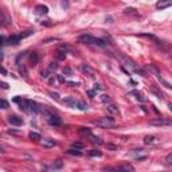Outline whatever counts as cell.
I'll list each match as a JSON object with an SVG mask.
<instances>
[{"label": "cell", "mask_w": 172, "mask_h": 172, "mask_svg": "<svg viewBox=\"0 0 172 172\" xmlns=\"http://www.w3.org/2000/svg\"><path fill=\"white\" fill-rule=\"evenodd\" d=\"M79 42L84 43V45H94V46H100V47L106 46V42H105L104 39L96 38V36H91V35H82V36H79Z\"/></svg>", "instance_id": "cell-1"}, {"label": "cell", "mask_w": 172, "mask_h": 172, "mask_svg": "<svg viewBox=\"0 0 172 172\" xmlns=\"http://www.w3.org/2000/svg\"><path fill=\"white\" fill-rule=\"evenodd\" d=\"M104 172H134V168L131 164H122L117 167H105L102 168Z\"/></svg>", "instance_id": "cell-2"}, {"label": "cell", "mask_w": 172, "mask_h": 172, "mask_svg": "<svg viewBox=\"0 0 172 172\" xmlns=\"http://www.w3.org/2000/svg\"><path fill=\"white\" fill-rule=\"evenodd\" d=\"M94 124H96L97 127H101V128H105V129L116 127V121H114V118H112V117H102V118L97 120Z\"/></svg>", "instance_id": "cell-3"}, {"label": "cell", "mask_w": 172, "mask_h": 172, "mask_svg": "<svg viewBox=\"0 0 172 172\" xmlns=\"http://www.w3.org/2000/svg\"><path fill=\"white\" fill-rule=\"evenodd\" d=\"M32 34V31H26V34H18V35H11L10 38H8V42L11 43V45H18L19 41L23 38H26V36L31 35Z\"/></svg>", "instance_id": "cell-4"}, {"label": "cell", "mask_w": 172, "mask_h": 172, "mask_svg": "<svg viewBox=\"0 0 172 172\" xmlns=\"http://www.w3.org/2000/svg\"><path fill=\"white\" fill-rule=\"evenodd\" d=\"M133 155H134V157H136L137 160H144V159H147V157H148V151H145V149H136L133 152Z\"/></svg>", "instance_id": "cell-5"}, {"label": "cell", "mask_w": 172, "mask_h": 172, "mask_svg": "<svg viewBox=\"0 0 172 172\" xmlns=\"http://www.w3.org/2000/svg\"><path fill=\"white\" fill-rule=\"evenodd\" d=\"M48 124L53 125V127H59V125L62 124V120L59 118L58 116H54V114H51V116H48Z\"/></svg>", "instance_id": "cell-6"}, {"label": "cell", "mask_w": 172, "mask_h": 172, "mask_svg": "<svg viewBox=\"0 0 172 172\" xmlns=\"http://www.w3.org/2000/svg\"><path fill=\"white\" fill-rule=\"evenodd\" d=\"M8 122H10L11 125H15V127H19V125L23 124V120L19 118L18 116H10L8 117Z\"/></svg>", "instance_id": "cell-7"}, {"label": "cell", "mask_w": 172, "mask_h": 172, "mask_svg": "<svg viewBox=\"0 0 172 172\" xmlns=\"http://www.w3.org/2000/svg\"><path fill=\"white\" fill-rule=\"evenodd\" d=\"M27 108H30V110L32 112V113H38V112H41L39 105L36 104L35 101H30V100H27Z\"/></svg>", "instance_id": "cell-8"}, {"label": "cell", "mask_w": 172, "mask_h": 172, "mask_svg": "<svg viewBox=\"0 0 172 172\" xmlns=\"http://www.w3.org/2000/svg\"><path fill=\"white\" fill-rule=\"evenodd\" d=\"M79 70H81L82 73H85V74H89V77H91V78L94 77V71L91 70L88 65H81V66H79Z\"/></svg>", "instance_id": "cell-9"}, {"label": "cell", "mask_w": 172, "mask_h": 172, "mask_svg": "<svg viewBox=\"0 0 172 172\" xmlns=\"http://www.w3.org/2000/svg\"><path fill=\"white\" fill-rule=\"evenodd\" d=\"M144 143L147 145H149V144H157V143H159V140H157V137H155V136H145L144 137Z\"/></svg>", "instance_id": "cell-10"}, {"label": "cell", "mask_w": 172, "mask_h": 172, "mask_svg": "<svg viewBox=\"0 0 172 172\" xmlns=\"http://www.w3.org/2000/svg\"><path fill=\"white\" fill-rule=\"evenodd\" d=\"M172 5V2L171 0H167V2H159L156 4V8L157 10H163V8H168Z\"/></svg>", "instance_id": "cell-11"}, {"label": "cell", "mask_w": 172, "mask_h": 172, "mask_svg": "<svg viewBox=\"0 0 172 172\" xmlns=\"http://www.w3.org/2000/svg\"><path fill=\"white\" fill-rule=\"evenodd\" d=\"M75 108L79 109V110H82V112H85V110H88V109H89V105L86 104V102H84V101H77L75 102Z\"/></svg>", "instance_id": "cell-12"}, {"label": "cell", "mask_w": 172, "mask_h": 172, "mask_svg": "<svg viewBox=\"0 0 172 172\" xmlns=\"http://www.w3.org/2000/svg\"><path fill=\"white\" fill-rule=\"evenodd\" d=\"M75 102H77V100L74 98V97H67V98L63 100V104L69 105V106H71V108H75Z\"/></svg>", "instance_id": "cell-13"}, {"label": "cell", "mask_w": 172, "mask_h": 172, "mask_svg": "<svg viewBox=\"0 0 172 172\" xmlns=\"http://www.w3.org/2000/svg\"><path fill=\"white\" fill-rule=\"evenodd\" d=\"M152 125H170L171 122L168 121V120H163V118H159V120H153V121H151Z\"/></svg>", "instance_id": "cell-14"}, {"label": "cell", "mask_w": 172, "mask_h": 172, "mask_svg": "<svg viewBox=\"0 0 172 172\" xmlns=\"http://www.w3.org/2000/svg\"><path fill=\"white\" fill-rule=\"evenodd\" d=\"M36 12L38 14H47L48 12V8L46 7V5H43V4H39V5H36Z\"/></svg>", "instance_id": "cell-15"}, {"label": "cell", "mask_w": 172, "mask_h": 172, "mask_svg": "<svg viewBox=\"0 0 172 172\" xmlns=\"http://www.w3.org/2000/svg\"><path fill=\"white\" fill-rule=\"evenodd\" d=\"M62 167H63V161H62V160H55V161L53 163V165H51L53 170H61Z\"/></svg>", "instance_id": "cell-16"}, {"label": "cell", "mask_w": 172, "mask_h": 172, "mask_svg": "<svg viewBox=\"0 0 172 172\" xmlns=\"http://www.w3.org/2000/svg\"><path fill=\"white\" fill-rule=\"evenodd\" d=\"M57 143L54 141V140H51V139H48V140H43V147H46V148H51V147H54Z\"/></svg>", "instance_id": "cell-17"}, {"label": "cell", "mask_w": 172, "mask_h": 172, "mask_svg": "<svg viewBox=\"0 0 172 172\" xmlns=\"http://www.w3.org/2000/svg\"><path fill=\"white\" fill-rule=\"evenodd\" d=\"M89 137H90V141L93 143V144H97V145L102 144V140L100 139V137H96V136H93V134H89Z\"/></svg>", "instance_id": "cell-18"}, {"label": "cell", "mask_w": 172, "mask_h": 172, "mask_svg": "<svg viewBox=\"0 0 172 172\" xmlns=\"http://www.w3.org/2000/svg\"><path fill=\"white\" fill-rule=\"evenodd\" d=\"M28 136H30L31 140H35V141H39V140H41V134L36 133V132H31Z\"/></svg>", "instance_id": "cell-19"}, {"label": "cell", "mask_w": 172, "mask_h": 172, "mask_svg": "<svg viewBox=\"0 0 172 172\" xmlns=\"http://www.w3.org/2000/svg\"><path fill=\"white\" fill-rule=\"evenodd\" d=\"M131 94H132V96H136V98H137V100H140V101H145V98L143 97V94H141V93H139V91L133 90V91H131Z\"/></svg>", "instance_id": "cell-20"}, {"label": "cell", "mask_w": 172, "mask_h": 172, "mask_svg": "<svg viewBox=\"0 0 172 172\" xmlns=\"http://www.w3.org/2000/svg\"><path fill=\"white\" fill-rule=\"evenodd\" d=\"M100 98H101V101H102V102H105V104H112L110 97L106 96V94H102V96L100 97Z\"/></svg>", "instance_id": "cell-21"}, {"label": "cell", "mask_w": 172, "mask_h": 172, "mask_svg": "<svg viewBox=\"0 0 172 172\" xmlns=\"http://www.w3.org/2000/svg\"><path fill=\"white\" fill-rule=\"evenodd\" d=\"M108 110L110 112V113H114V114L118 113V109H117L116 105H113V104H109V105H108Z\"/></svg>", "instance_id": "cell-22"}, {"label": "cell", "mask_w": 172, "mask_h": 172, "mask_svg": "<svg viewBox=\"0 0 172 172\" xmlns=\"http://www.w3.org/2000/svg\"><path fill=\"white\" fill-rule=\"evenodd\" d=\"M38 62H39V57H38V54L32 53V55H31V63H32V65H36Z\"/></svg>", "instance_id": "cell-23"}, {"label": "cell", "mask_w": 172, "mask_h": 172, "mask_svg": "<svg viewBox=\"0 0 172 172\" xmlns=\"http://www.w3.org/2000/svg\"><path fill=\"white\" fill-rule=\"evenodd\" d=\"M19 71H20V74H22V75L23 77H24V78H27V77H28V73H27V69H26L24 67V66H20V67H19Z\"/></svg>", "instance_id": "cell-24"}, {"label": "cell", "mask_w": 172, "mask_h": 172, "mask_svg": "<svg viewBox=\"0 0 172 172\" xmlns=\"http://www.w3.org/2000/svg\"><path fill=\"white\" fill-rule=\"evenodd\" d=\"M67 153L69 155H74V156H81V151H78V149H69Z\"/></svg>", "instance_id": "cell-25"}, {"label": "cell", "mask_w": 172, "mask_h": 172, "mask_svg": "<svg viewBox=\"0 0 172 172\" xmlns=\"http://www.w3.org/2000/svg\"><path fill=\"white\" fill-rule=\"evenodd\" d=\"M57 69H58V63H57V62H51L50 66H48V70L50 71H55Z\"/></svg>", "instance_id": "cell-26"}, {"label": "cell", "mask_w": 172, "mask_h": 172, "mask_svg": "<svg viewBox=\"0 0 172 172\" xmlns=\"http://www.w3.org/2000/svg\"><path fill=\"white\" fill-rule=\"evenodd\" d=\"M57 58H58L59 61H63V59L66 58V53H62V51H58V53H57Z\"/></svg>", "instance_id": "cell-27"}, {"label": "cell", "mask_w": 172, "mask_h": 172, "mask_svg": "<svg viewBox=\"0 0 172 172\" xmlns=\"http://www.w3.org/2000/svg\"><path fill=\"white\" fill-rule=\"evenodd\" d=\"M165 164L167 165H171L172 164V153H168L167 157H165Z\"/></svg>", "instance_id": "cell-28"}, {"label": "cell", "mask_w": 172, "mask_h": 172, "mask_svg": "<svg viewBox=\"0 0 172 172\" xmlns=\"http://www.w3.org/2000/svg\"><path fill=\"white\" fill-rule=\"evenodd\" d=\"M8 108V102L5 100H0V109H7Z\"/></svg>", "instance_id": "cell-29"}, {"label": "cell", "mask_w": 172, "mask_h": 172, "mask_svg": "<svg viewBox=\"0 0 172 172\" xmlns=\"http://www.w3.org/2000/svg\"><path fill=\"white\" fill-rule=\"evenodd\" d=\"M89 155H90V156L91 157H94V156H102V153H101V151H91L90 152V153H89Z\"/></svg>", "instance_id": "cell-30"}, {"label": "cell", "mask_w": 172, "mask_h": 172, "mask_svg": "<svg viewBox=\"0 0 172 172\" xmlns=\"http://www.w3.org/2000/svg\"><path fill=\"white\" fill-rule=\"evenodd\" d=\"M50 96H51V98H54L55 101H59V94L58 93H54V91H50Z\"/></svg>", "instance_id": "cell-31"}, {"label": "cell", "mask_w": 172, "mask_h": 172, "mask_svg": "<svg viewBox=\"0 0 172 172\" xmlns=\"http://www.w3.org/2000/svg\"><path fill=\"white\" fill-rule=\"evenodd\" d=\"M73 148L81 149V148H84V144H82V143H73Z\"/></svg>", "instance_id": "cell-32"}, {"label": "cell", "mask_w": 172, "mask_h": 172, "mask_svg": "<svg viewBox=\"0 0 172 172\" xmlns=\"http://www.w3.org/2000/svg\"><path fill=\"white\" fill-rule=\"evenodd\" d=\"M79 132H81V133L88 134V136H89V134H91V133H90V131H89V128H81V131H79Z\"/></svg>", "instance_id": "cell-33"}, {"label": "cell", "mask_w": 172, "mask_h": 172, "mask_svg": "<svg viewBox=\"0 0 172 172\" xmlns=\"http://www.w3.org/2000/svg\"><path fill=\"white\" fill-rule=\"evenodd\" d=\"M108 148H109V149H112V151L117 149V147H116V145H113V144H108Z\"/></svg>", "instance_id": "cell-34"}, {"label": "cell", "mask_w": 172, "mask_h": 172, "mask_svg": "<svg viewBox=\"0 0 172 172\" xmlns=\"http://www.w3.org/2000/svg\"><path fill=\"white\" fill-rule=\"evenodd\" d=\"M41 75H42V78H46V79L48 78V75H47V71H42V73H41Z\"/></svg>", "instance_id": "cell-35"}, {"label": "cell", "mask_w": 172, "mask_h": 172, "mask_svg": "<svg viewBox=\"0 0 172 172\" xmlns=\"http://www.w3.org/2000/svg\"><path fill=\"white\" fill-rule=\"evenodd\" d=\"M3 22H5V19H4V16H3V14L0 12V26H3Z\"/></svg>", "instance_id": "cell-36"}, {"label": "cell", "mask_w": 172, "mask_h": 172, "mask_svg": "<svg viewBox=\"0 0 172 172\" xmlns=\"http://www.w3.org/2000/svg\"><path fill=\"white\" fill-rule=\"evenodd\" d=\"M101 89H102V86L100 85V84H96V85H94V90H101Z\"/></svg>", "instance_id": "cell-37"}, {"label": "cell", "mask_w": 172, "mask_h": 172, "mask_svg": "<svg viewBox=\"0 0 172 172\" xmlns=\"http://www.w3.org/2000/svg\"><path fill=\"white\" fill-rule=\"evenodd\" d=\"M0 73L4 74V75H5V74H7V70H5V69L3 67V66H0Z\"/></svg>", "instance_id": "cell-38"}, {"label": "cell", "mask_w": 172, "mask_h": 172, "mask_svg": "<svg viewBox=\"0 0 172 172\" xmlns=\"http://www.w3.org/2000/svg\"><path fill=\"white\" fill-rule=\"evenodd\" d=\"M88 94L91 97V98H93V97H94V94H96V93H94V90H89V91H88Z\"/></svg>", "instance_id": "cell-39"}, {"label": "cell", "mask_w": 172, "mask_h": 172, "mask_svg": "<svg viewBox=\"0 0 172 172\" xmlns=\"http://www.w3.org/2000/svg\"><path fill=\"white\" fill-rule=\"evenodd\" d=\"M0 86H2V88H4V89H8V85L7 84H0Z\"/></svg>", "instance_id": "cell-40"}, {"label": "cell", "mask_w": 172, "mask_h": 172, "mask_svg": "<svg viewBox=\"0 0 172 172\" xmlns=\"http://www.w3.org/2000/svg\"><path fill=\"white\" fill-rule=\"evenodd\" d=\"M2 45H3V38L0 36V46H2Z\"/></svg>", "instance_id": "cell-41"}]
</instances>
